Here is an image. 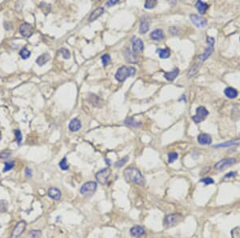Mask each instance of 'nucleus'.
Instances as JSON below:
<instances>
[{"mask_svg": "<svg viewBox=\"0 0 240 238\" xmlns=\"http://www.w3.org/2000/svg\"><path fill=\"white\" fill-rule=\"evenodd\" d=\"M207 43H208V46H207V49L204 51L203 54L200 55L199 56V62L198 63H195L194 66L192 67L189 70L188 73H187V76L188 77H191L194 75H195L198 72L200 66H201V63L203 62L206 60L208 57H210L211 54H212L213 51H214V39L212 37H207Z\"/></svg>", "mask_w": 240, "mask_h": 238, "instance_id": "nucleus-1", "label": "nucleus"}, {"mask_svg": "<svg viewBox=\"0 0 240 238\" xmlns=\"http://www.w3.org/2000/svg\"><path fill=\"white\" fill-rule=\"evenodd\" d=\"M123 176L127 182L134 183L135 185H140V186H144L146 182L142 172L135 167H129L124 169Z\"/></svg>", "mask_w": 240, "mask_h": 238, "instance_id": "nucleus-2", "label": "nucleus"}, {"mask_svg": "<svg viewBox=\"0 0 240 238\" xmlns=\"http://www.w3.org/2000/svg\"><path fill=\"white\" fill-rule=\"evenodd\" d=\"M135 72L136 70L133 67L122 66L118 69L115 77L118 81L123 82L130 76H133L135 74Z\"/></svg>", "mask_w": 240, "mask_h": 238, "instance_id": "nucleus-3", "label": "nucleus"}, {"mask_svg": "<svg viewBox=\"0 0 240 238\" xmlns=\"http://www.w3.org/2000/svg\"><path fill=\"white\" fill-rule=\"evenodd\" d=\"M182 219H183V216L179 213H172V214H169L165 216L163 224H164L165 227H174L181 221Z\"/></svg>", "mask_w": 240, "mask_h": 238, "instance_id": "nucleus-4", "label": "nucleus"}, {"mask_svg": "<svg viewBox=\"0 0 240 238\" xmlns=\"http://www.w3.org/2000/svg\"><path fill=\"white\" fill-rule=\"evenodd\" d=\"M97 188V183L94 181H89L85 183L80 188V192L83 196H91L95 192Z\"/></svg>", "mask_w": 240, "mask_h": 238, "instance_id": "nucleus-5", "label": "nucleus"}, {"mask_svg": "<svg viewBox=\"0 0 240 238\" xmlns=\"http://www.w3.org/2000/svg\"><path fill=\"white\" fill-rule=\"evenodd\" d=\"M111 175V170L110 168H106L104 169H102L101 171L98 172L95 175L96 180L98 181V183L101 185H106L107 184V181L109 180L110 176Z\"/></svg>", "mask_w": 240, "mask_h": 238, "instance_id": "nucleus-6", "label": "nucleus"}, {"mask_svg": "<svg viewBox=\"0 0 240 238\" xmlns=\"http://www.w3.org/2000/svg\"><path fill=\"white\" fill-rule=\"evenodd\" d=\"M209 112L206 107H199L196 109V115L192 117V120L195 122L196 124H199L200 122L203 121L205 120L206 117L208 116Z\"/></svg>", "mask_w": 240, "mask_h": 238, "instance_id": "nucleus-7", "label": "nucleus"}, {"mask_svg": "<svg viewBox=\"0 0 240 238\" xmlns=\"http://www.w3.org/2000/svg\"><path fill=\"white\" fill-rule=\"evenodd\" d=\"M131 41H132V51H133L135 56H136V55H138L143 51L144 44L142 39L137 38L136 36H134Z\"/></svg>", "mask_w": 240, "mask_h": 238, "instance_id": "nucleus-8", "label": "nucleus"}, {"mask_svg": "<svg viewBox=\"0 0 240 238\" xmlns=\"http://www.w3.org/2000/svg\"><path fill=\"white\" fill-rule=\"evenodd\" d=\"M235 161H236V160L235 158L224 159V160H222V161H218V163H216L214 168L217 170H223L233 165L235 163Z\"/></svg>", "mask_w": 240, "mask_h": 238, "instance_id": "nucleus-9", "label": "nucleus"}, {"mask_svg": "<svg viewBox=\"0 0 240 238\" xmlns=\"http://www.w3.org/2000/svg\"><path fill=\"white\" fill-rule=\"evenodd\" d=\"M19 32L24 38L28 39L33 35L34 29L31 24L28 22H25V23H22L19 27Z\"/></svg>", "mask_w": 240, "mask_h": 238, "instance_id": "nucleus-10", "label": "nucleus"}, {"mask_svg": "<svg viewBox=\"0 0 240 238\" xmlns=\"http://www.w3.org/2000/svg\"><path fill=\"white\" fill-rule=\"evenodd\" d=\"M151 25V19L148 16H143L140 19V25H139V32L140 34L146 33L150 29Z\"/></svg>", "mask_w": 240, "mask_h": 238, "instance_id": "nucleus-11", "label": "nucleus"}, {"mask_svg": "<svg viewBox=\"0 0 240 238\" xmlns=\"http://www.w3.org/2000/svg\"><path fill=\"white\" fill-rule=\"evenodd\" d=\"M26 229V222L25 221H20L17 224L16 226L14 229L12 234H11V238H18L19 236L22 234Z\"/></svg>", "mask_w": 240, "mask_h": 238, "instance_id": "nucleus-12", "label": "nucleus"}, {"mask_svg": "<svg viewBox=\"0 0 240 238\" xmlns=\"http://www.w3.org/2000/svg\"><path fill=\"white\" fill-rule=\"evenodd\" d=\"M190 19L197 27H204L207 25V20L199 15L192 14L190 15Z\"/></svg>", "mask_w": 240, "mask_h": 238, "instance_id": "nucleus-13", "label": "nucleus"}, {"mask_svg": "<svg viewBox=\"0 0 240 238\" xmlns=\"http://www.w3.org/2000/svg\"><path fill=\"white\" fill-rule=\"evenodd\" d=\"M130 233L134 237H142V236L145 235V229L140 225H135V226L131 228V230H130Z\"/></svg>", "mask_w": 240, "mask_h": 238, "instance_id": "nucleus-14", "label": "nucleus"}, {"mask_svg": "<svg viewBox=\"0 0 240 238\" xmlns=\"http://www.w3.org/2000/svg\"><path fill=\"white\" fill-rule=\"evenodd\" d=\"M48 196H50L51 199L56 200L59 201L61 198V192L59 188H55V187H51V188L48 190Z\"/></svg>", "mask_w": 240, "mask_h": 238, "instance_id": "nucleus-15", "label": "nucleus"}, {"mask_svg": "<svg viewBox=\"0 0 240 238\" xmlns=\"http://www.w3.org/2000/svg\"><path fill=\"white\" fill-rule=\"evenodd\" d=\"M198 142L202 145H207L212 142V139L208 134H200L198 136Z\"/></svg>", "mask_w": 240, "mask_h": 238, "instance_id": "nucleus-16", "label": "nucleus"}, {"mask_svg": "<svg viewBox=\"0 0 240 238\" xmlns=\"http://www.w3.org/2000/svg\"><path fill=\"white\" fill-rule=\"evenodd\" d=\"M150 37H151V39L155 41H160L164 39L165 35L164 34H163V30L156 29L151 33Z\"/></svg>", "mask_w": 240, "mask_h": 238, "instance_id": "nucleus-17", "label": "nucleus"}, {"mask_svg": "<svg viewBox=\"0 0 240 238\" xmlns=\"http://www.w3.org/2000/svg\"><path fill=\"white\" fill-rule=\"evenodd\" d=\"M50 54L46 52V53H43L42 54L41 56H39V57L37 58V59H36L35 62H36V63H37L39 66L42 67L44 64H46V63H47L48 61L50 60Z\"/></svg>", "mask_w": 240, "mask_h": 238, "instance_id": "nucleus-18", "label": "nucleus"}, {"mask_svg": "<svg viewBox=\"0 0 240 238\" xmlns=\"http://www.w3.org/2000/svg\"><path fill=\"white\" fill-rule=\"evenodd\" d=\"M81 121L78 118H74L70 120L69 124V129L71 131H78L81 128Z\"/></svg>", "mask_w": 240, "mask_h": 238, "instance_id": "nucleus-19", "label": "nucleus"}, {"mask_svg": "<svg viewBox=\"0 0 240 238\" xmlns=\"http://www.w3.org/2000/svg\"><path fill=\"white\" fill-rule=\"evenodd\" d=\"M104 12V8L103 7H98V8H96L94 11H93L92 12H91V15H90V17H89V21L90 22H93V21L96 20V19H98V17L101 16L103 14Z\"/></svg>", "mask_w": 240, "mask_h": 238, "instance_id": "nucleus-20", "label": "nucleus"}, {"mask_svg": "<svg viewBox=\"0 0 240 238\" xmlns=\"http://www.w3.org/2000/svg\"><path fill=\"white\" fill-rule=\"evenodd\" d=\"M195 7L198 9V11H199V12L200 14H202V15L205 14L206 11H207V9L209 8L208 4H207L206 2H202V1H198L195 4Z\"/></svg>", "mask_w": 240, "mask_h": 238, "instance_id": "nucleus-21", "label": "nucleus"}, {"mask_svg": "<svg viewBox=\"0 0 240 238\" xmlns=\"http://www.w3.org/2000/svg\"><path fill=\"white\" fill-rule=\"evenodd\" d=\"M179 69L175 68L173 71H171V72L164 73V77L167 79L168 81H173L174 79H175L178 75H179Z\"/></svg>", "mask_w": 240, "mask_h": 238, "instance_id": "nucleus-22", "label": "nucleus"}, {"mask_svg": "<svg viewBox=\"0 0 240 238\" xmlns=\"http://www.w3.org/2000/svg\"><path fill=\"white\" fill-rule=\"evenodd\" d=\"M224 93H225L226 96L230 99H235L238 96V92L233 87H227L224 90Z\"/></svg>", "mask_w": 240, "mask_h": 238, "instance_id": "nucleus-23", "label": "nucleus"}, {"mask_svg": "<svg viewBox=\"0 0 240 238\" xmlns=\"http://www.w3.org/2000/svg\"><path fill=\"white\" fill-rule=\"evenodd\" d=\"M156 52L159 54V57H160L161 59H167V58L170 57V51H169V49H167V48H164V49H160V48H159V49L156 50Z\"/></svg>", "mask_w": 240, "mask_h": 238, "instance_id": "nucleus-24", "label": "nucleus"}, {"mask_svg": "<svg viewBox=\"0 0 240 238\" xmlns=\"http://www.w3.org/2000/svg\"><path fill=\"white\" fill-rule=\"evenodd\" d=\"M31 52H30V51H28L27 48L26 47H23L22 50L20 51V52H19V55H20V56L23 59H28V58L31 56Z\"/></svg>", "mask_w": 240, "mask_h": 238, "instance_id": "nucleus-25", "label": "nucleus"}, {"mask_svg": "<svg viewBox=\"0 0 240 238\" xmlns=\"http://www.w3.org/2000/svg\"><path fill=\"white\" fill-rule=\"evenodd\" d=\"M15 166V162L14 161H7L5 162V165H4V168L2 170V172H8L10 170H11Z\"/></svg>", "mask_w": 240, "mask_h": 238, "instance_id": "nucleus-26", "label": "nucleus"}, {"mask_svg": "<svg viewBox=\"0 0 240 238\" xmlns=\"http://www.w3.org/2000/svg\"><path fill=\"white\" fill-rule=\"evenodd\" d=\"M101 60L103 66L107 67V65L111 63V56H110L108 54H104L103 56L101 57Z\"/></svg>", "mask_w": 240, "mask_h": 238, "instance_id": "nucleus-27", "label": "nucleus"}, {"mask_svg": "<svg viewBox=\"0 0 240 238\" xmlns=\"http://www.w3.org/2000/svg\"><path fill=\"white\" fill-rule=\"evenodd\" d=\"M157 5V1H155V0H147L145 2V8L146 9H152L155 7V6Z\"/></svg>", "mask_w": 240, "mask_h": 238, "instance_id": "nucleus-28", "label": "nucleus"}, {"mask_svg": "<svg viewBox=\"0 0 240 238\" xmlns=\"http://www.w3.org/2000/svg\"><path fill=\"white\" fill-rule=\"evenodd\" d=\"M8 208V203L7 201L5 200H1L0 201V212H7Z\"/></svg>", "mask_w": 240, "mask_h": 238, "instance_id": "nucleus-29", "label": "nucleus"}, {"mask_svg": "<svg viewBox=\"0 0 240 238\" xmlns=\"http://www.w3.org/2000/svg\"><path fill=\"white\" fill-rule=\"evenodd\" d=\"M59 167L61 168L62 170H68L69 168V165L67 164V157H64L61 160L60 163H59Z\"/></svg>", "mask_w": 240, "mask_h": 238, "instance_id": "nucleus-30", "label": "nucleus"}, {"mask_svg": "<svg viewBox=\"0 0 240 238\" xmlns=\"http://www.w3.org/2000/svg\"><path fill=\"white\" fill-rule=\"evenodd\" d=\"M15 137H16V142L17 144H19V145H21L22 144V133H21V131L19 129L15 130Z\"/></svg>", "mask_w": 240, "mask_h": 238, "instance_id": "nucleus-31", "label": "nucleus"}, {"mask_svg": "<svg viewBox=\"0 0 240 238\" xmlns=\"http://www.w3.org/2000/svg\"><path fill=\"white\" fill-rule=\"evenodd\" d=\"M125 124H127V125L133 126V127H139V126L141 125L140 123L135 122V120H133V119H127V120H125Z\"/></svg>", "mask_w": 240, "mask_h": 238, "instance_id": "nucleus-32", "label": "nucleus"}, {"mask_svg": "<svg viewBox=\"0 0 240 238\" xmlns=\"http://www.w3.org/2000/svg\"><path fill=\"white\" fill-rule=\"evenodd\" d=\"M237 144V140H232V141H228V142H226L224 143V144H218V145H214V148H223V147H228V146H231V145H234V144Z\"/></svg>", "mask_w": 240, "mask_h": 238, "instance_id": "nucleus-33", "label": "nucleus"}, {"mask_svg": "<svg viewBox=\"0 0 240 238\" xmlns=\"http://www.w3.org/2000/svg\"><path fill=\"white\" fill-rule=\"evenodd\" d=\"M59 52L60 54H62V56H63V57L65 59H68L70 57V52H69L67 49H66V48H62V49L59 50Z\"/></svg>", "mask_w": 240, "mask_h": 238, "instance_id": "nucleus-34", "label": "nucleus"}, {"mask_svg": "<svg viewBox=\"0 0 240 238\" xmlns=\"http://www.w3.org/2000/svg\"><path fill=\"white\" fill-rule=\"evenodd\" d=\"M128 159H129V157L125 156V157H123L122 160H120V161H117V162L115 163V167H116V168H121V167H122L124 164H126V163L127 162Z\"/></svg>", "mask_w": 240, "mask_h": 238, "instance_id": "nucleus-35", "label": "nucleus"}, {"mask_svg": "<svg viewBox=\"0 0 240 238\" xmlns=\"http://www.w3.org/2000/svg\"><path fill=\"white\" fill-rule=\"evenodd\" d=\"M232 238H240V227H236L231 230Z\"/></svg>", "mask_w": 240, "mask_h": 238, "instance_id": "nucleus-36", "label": "nucleus"}, {"mask_svg": "<svg viewBox=\"0 0 240 238\" xmlns=\"http://www.w3.org/2000/svg\"><path fill=\"white\" fill-rule=\"evenodd\" d=\"M178 159V153L176 152H171L168 154V162L173 163Z\"/></svg>", "mask_w": 240, "mask_h": 238, "instance_id": "nucleus-37", "label": "nucleus"}, {"mask_svg": "<svg viewBox=\"0 0 240 238\" xmlns=\"http://www.w3.org/2000/svg\"><path fill=\"white\" fill-rule=\"evenodd\" d=\"M42 235L40 230H32L30 233V236L31 238H39Z\"/></svg>", "mask_w": 240, "mask_h": 238, "instance_id": "nucleus-38", "label": "nucleus"}, {"mask_svg": "<svg viewBox=\"0 0 240 238\" xmlns=\"http://www.w3.org/2000/svg\"><path fill=\"white\" fill-rule=\"evenodd\" d=\"M11 152L8 150H6V151H2V152H0V159H7L8 157L11 156Z\"/></svg>", "mask_w": 240, "mask_h": 238, "instance_id": "nucleus-39", "label": "nucleus"}, {"mask_svg": "<svg viewBox=\"0 0 240 238\" xmlns=\"http://www.w3.org/2000/svg\"><path fill=\"white\" fill-rule=\"evenodd\" d=\"M200 182H203L206 185H211V184H214V180L211 179V178L210 177H206L200 180Z\"/></svg>", "mask_w": 240, "mask_h": 238, "instance_id": "nucleus-40", "label": "nucleus"}, {"mask_svg": "<svg viewBox=\"0 0 240 238\" xmlns=\"http://www.w3.org/2000/svg\"><path fill=\"white\" fill-rule=\"evenodd\" d=\"M25 173H26V176L27 177H31L32 176V171L31 169L28 167H26V169H25Z\"/></svg>", "mask_w": 240, "mask_h": 238, "instance_id": "nucleus-41", "label": "nucleus"}, {"mask_svg": "<svg viewBox=\"0 0 240 238\" xmlns=\"http://www.w3.org/2000/svg\"><path fill=\"white\" fill-rule=\"evenodd\" d=\"M118 2V0H110V1H107V5L109 6V7H111V6L115 5L116 3Z\"/></svg>", "mask_w": 240, "mask_h": 238, "instance_id": "nucleus-42", "label": "nucleus"}, {"mask_svg": "<svg viewBox=\"0 0 240 238\" xmlns=\"http://www.w3.org/2000/svg\"><path fill=\"white\" fill-rule=\"evenodd\" d=\"M236 175V173L235 172H229V173H227V175L225 176V178H230V177H232V176H235Z\"/></svg>", "mask_w": 240, "mask_h": 238, "instance_id": "nucleus-43", "label": "nucleus"}, {"mask_svg": "<svg viewBox=\"0 0 240 238\" xmlns=\"http://www.w3.org/2000/svg\"><path fill=\"white\" fill-rule=\"evenodd\" d=\"M1 138H2V136H1V133H0V140H1Z\"/></svg>", "mask_w": 240, "mask_h": 238, "instance_id": "nucleus-44", "label": "nucleus"}]
</instances>
